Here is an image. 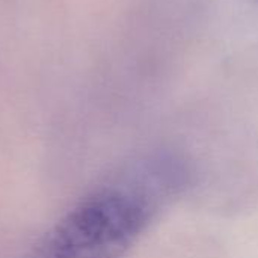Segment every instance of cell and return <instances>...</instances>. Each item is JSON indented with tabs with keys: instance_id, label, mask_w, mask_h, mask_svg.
<instances>
[{
	"instance_id": "1",
	"label": "cell",
	"mask_w": 258,
	"mask_h": 258,
	"mask_svg": "<svg viewBox=\"0 0 258 258\" xmlns=\"http://www.w3.org/2000/svg\"><path fill=\"white\" fill-rule=\"evenodd\" d=\"M186 184L177 156L142 157L77 204L26 258H121Z\"/></svg>"
}]
</instances>
